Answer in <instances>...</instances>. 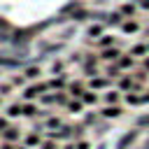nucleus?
I'll return each mask as SVG.
<instances>
[{
    "instance_id": "f257e3e1",
    "label": "nucleus",
    "mask_w": 149,
    "mask_h": 149,
    "mask_svg": "<svg viewBox=\"0 0 149 149\" xmlns=\"http://www.w3.org/2000/svg\"><path fill=\"white\" fill-rule=\"evenodd\" d=\"M49 91V86H47V79H40V81H30V84H26L23 88H21V100H37L42 93H47Z\"/></svg>"
},
{
    "instance_id": "f03ea898",
    "label": "nucleus",
    "mask_w": 149,
    "mask_h": 149,
    "mask_svg": "<svg viewBox=\"0 0 149 149\" xmlns=\"http://www.w3.org/2000/svg\"><path fill=\"white\" fill-rule=\"evenodd\" d=\"M112 86H114V79L107 77L105 72H100V74H95V77H91V79H86V88H93V91H98V93H102V91H107V88H112Z\"/></svg>"
},
{
    "instance_id": "7ed1b4c3",
    "label": "nucleus",
    "mask_w": 149,
    "mask_h": 149,
    "mask_svg": "<svg viewBox=\"0 0 149 149\" xmlns=\"http://www.w3.org/2000/svg\"><path fill=\"white\" fill-rule=\"evenodd\" d=\"M98 112H100V119L114 121V119H121L126 114V105H102Z\"/></svg>"
},
{
    "instance_id": "20e7f679",
    "label": "nucleus",
    "mask_w": 149,
    "mask_h": 149,
    "mask_svg": "<svg viewBox=\"0 0 149 149\" xmlns=\"http://www.w3.org/2000/svg\"><path fill=\"white\" fill-rule=\"evenodd\" d=\"M142 21L137 19V16H130V19H123L121 21V26H119V30L123 33V35H137V33H142Z\"/></svg>"
},
{
    "instance_id": "39448f33",
    "label": "nucleus",
    "mask_w": 149,
    "mask_h": 149,
    "mask_svg": "<svg viewBox=\"0 0 149 149\" xmlns=\"http://www.w3.org/2000/svg\"><path fill=\"white\" fill-rule=\"evenodd\" d=\"M114 44H119L114 33H102L98 40H88V47H93V49H107V47H114Z\"/></svg>"
},
{
    "instance_id": "423d86ee",
    "label": "nucleus",
    "mask_w": 149,
    "mask_h": 149,
    "mask_svg": "<svg viewBox=\"0 0 149 149\" xmlns=\"http://www.w3.org/2000/svg\"><path fill=\"white\" fill-rule=\"evenodd\" d=\"M135 84H137V79L133 77V72H121V74L114 79V86H116L119 91H123V93H126V91H133Z\"/></svg>"
},
{
    "instance_id": "0eeeda50",
    "label": "nucleus",
    "mask_w": 149,
    "mask_h": 149,
    "mask_svg": "<svg viewBox=\"0 0 149 149\" xmlns=\"http://www.w3.org/2000/svg\"><path fill=\"white\" fill-rule=\"evenodd\" d=\"M70 74H68V70L63 72V74H54V77H49L47 79V86H49V91H63V88H68V84H70Z\"/></svg>"
},
{
    "instance_id": "6e6552de",
    "label": "nucleus",
    "mask_w": 149,
    "mask_h": 149,
    "mask_svg": "<svg viewBox=\"0 0 149 149\" xmlns=\"http://www.w3.org/2000/svg\"><path fill=\"white\" fill-rule=\"evenodd\" d=\"M121 47L114 44V47H107V49H98V56H100V63H114L121 58Z\"/></svg>"
},
{
    "instance_id": "1a4fd4ad",
    "label": "nucleus",
    "mask_w": 149,
    "mask_h": 149,
    "mask_svg": "<svg viewBox=\"0 0 149 149\" xmlns=\"http://www.w3.org/2000/svg\"><path fill=\"white\" fill-rule=\"evenodd\" d=\"M100 98H102V105H121L123 102V91H119L116 86H112V88L102 91Z\"/></svg>"
},
{
    "instance_id": "9d476101",
    "label": "nucleus",
    "mask_w": 149,
    "mask_h": 149,
    "mask_svg": "<svg viewBox=\"0 0 149 149\" xmlns=\"http://www.w3.org/2000/svg\"><path fill=\"white\" fill-rule=\"evenodd\" d=\"M0 140H7V142H21L23 140V130L14 123H9L2 133H0Z\"/></svg>"
},
{
    "instance_id": "9b49d317",
    "label": "nucleus",
    "mask_w": 149,
    "mask_h": 149,
    "mask_svg": "<svg viewBox=\"0 0 149 149\" xmlns=\"http://www.w3.org/2000/svg\"><path fill=\"white\" fill-rule=\"evenodd\" d=\"M42 140H44V133H40V130H28V133H23V140H21V144H26V147H33V149H37L40 144H42Z\"/></svg>"
},
{
    "instance_id": "f8f14e48",
    "label": "nucleus",
    "mask_w": 149,
    "mask_h": 149,
    "mask_svg": "<svg viewBox=\"0 0 149 149\" xmlns=\"http://www.w3.org/2000/svg\"><path fill=\"white\" fill-rule=\"evenodd\" d=\"M116 9L121 12V16H123V19H130V16H137V9H140V7H137V2H135V0H121Z\"/></svg>"
},
{
    "instance_id": "ddd939ff",
    "label": "nucleus",
    "mask_w": 149,
    "mask_h": 149,
    "mask_svg": "<svg viewBox=\"0 0 149 149\" xmlns=\"http://www.w3.org/2000/svg\"><path fill=\"white\" fill-rule=\"evenodd\" d=\"M128 54H130V56H135L137 61H140V58H144V56H149L147 40H137V42H133V44L128 47Z\"/></svg>"
},
{
    "instance_id": "4468645a",
    "label": "nucleus",
    "mask_w": 149,
    "mask_h": 149,
    "mask_svg": "<svg viewBox=\"0 0 149 149\" xmlns=\"http://www.w3.org/2000/svg\"><path fill=\"white\" fill-rule=\"evenodd\" d=\"M116 65H119V70H121V72H133V70L137 68V58H135V56H130V54L126 51V54H121V58L116 61Z\"/></svg>"
},
{
    "instance_id": "2eb2a0df",
    "label": "nucleus",
    "mask_w": 149,
    "mask_h": 149,
    "mask_svg": "<svg viewBox=\"0 0 149 149\" xmlns=\"http://www.w3.org/2000/svg\"><path fill=\"white\" fill-rule=\"evenodd\" d=\"M86 107H98L100 102H102V98H100V93L98 91H93V88H86L84 93H81V98H79Z\"/></svg>"
},
{
    "instance_id": "dca6fc26",
    "label": "nucleus",
    "mask_w": 149,
    "mask_h": 149,
    "mask_svg": "<svg viewBox=\"0 0 149 149\" xmlns=\"http://www.w3.org/2000/svg\"><path fill=\"white\" fill-rule=\"evenodd\" d=\"M123 105L126 107H142V91H137V88L126 91L123 93Z\"/></svg>"
},
{
    "instance_id": "f3484780",
    "label": "nucleus",
    "mask_w": 149,
    "mask_h": 149,
    "mask_svg": "<svg viewBox=\"0 0 149 149\" xmlns=\"http://www.w3.org/2000/svg\"><path fill=\"white\" fill-rule=\"evenodd\" d=\"M105 28H107V26H105L102 21H91V23L86 26V37H88V40H98L102 33H107Z\"/></svg>"
},
{
    "instance_id": "a211bd4d",
    "label": "nucleus",
    "mask_w": 149,
    "mask_h": 149,
    "mask_svg": "<svg viewBox=\"0 0 149 149\" xmlns=\"http://www.w3.org/2000/svg\"><path fill=\"white\" fill-rule=\"evenodd\" d=\"M2 114H5L9 121L21 119V100H16V102H7V105L2 107Z\"/></svg>"
},
{
    "instance_id": "6ab92c4d",
    "label": "nucleus",
    "mask_w": 149,
    "mask_h": 149,
    "mask_svg": "<svg viewBox=\"0 0 149 149\" xmlns=\"http://www.w3.org/2000/svg\"><path fill=\"white\" fill-rule=\"evenodd\" d=\"M21 72H23V77L28 79V84H30V81H40V79H42V68H40V65H35V63H33V65H26Z\"/></svg>"
},
{
    "instance_id": "aec40b11",
    "label": "nucleus",
    "mask_w": 149,
    "mask_h": 149,
    "mask_svg": "<svg viewBox=\"0 0 149 149\" xmlns=\"http://www.w3.org/2000/svg\"><path fill=\"white\" fill-rule=\"evenodd\" d=\"M65 112H68V114H72V116H79V114H84V112H86V105H84L79 98H70V102L65 105Z\"/></svg>"
},
{
    "instance_id": "412c9836",
    "label": "nucleus",
    "mask_w": 149,
    "mask_h": 149,
    "mask_svg": "<svg viewBox=\"0 0 149 149\" xmlns=\"http://www.w3.org/2000/svg\"><path fill=\"white\" fill-rule=\"evenodd\" d=\"M84 91H86L84 79H70V84H68V93H70L72 98H81Z\"/></svg>"
},
{
    "instance_id": "4be33fe9",
    "label": "nucleus",
    "mask_w": 149,
    "mask_h": 149,
    "mask_svg": "<svg viewBox=\"0 0 149 149\" xmlns=\"http://www.w3.org/2000/svg\"><path fill=\"white\" fill-rule=\"evenodd\" d=\"M121 21H123L121 12H119V9H114V12H107V14H105V21H102V23H105L107 28H119V26H121Z\"/></svg>"
},
{
    "instance_id": "5701e85b",
    "label": "nucleus",
    "mask_w": 149,
    "mask_h": 149,
    "mask_svg": "<svg viewBox=\"0 0 149 149\" xmlns=\"http://www.w3.org/2000/svg\"><path fill=\"white\" fill-rule=\"evenodd\" d=\"M65 121L58 116V114H54V112H49L47 116H44V130H56V128H61Z\"/></svg>"
},
{
    "instance_id": "b1692460",
    "label": "nucleus",
    "mask_w": 149,
    "mask_h": 149,
    "mask_svg": "<svg viewBox=\"0 0 149 149\" xmlns=\"http://www.w3.org/2000/svg\"><path fill=\"white\" fill-rule=\"evenodd\" d=\"M81 121H84V123L91 128L93 123H98V121H100V112H98V109H93V107H88V109L81 114Z\"/></svg>"
},
{
    "instance_id": "393cba45",
    "label": "nucleus",
    "mask_w": 149,
    "mask_h": 149,
    "mask_svg": "<svg viewBox=\"0 0 149 149\" xmlns=\"http://www.w3.org/2000/svg\"><path fill=\"white\" fill-rule=\"evenodd\" d=\"M54 98H56V107H63L65 109V105L70 102V93H68V88H63V91H54Z\"/></svg>"
},
{
    "instance_id": "a878e982",
    "label": "nucleus",
    "mask_w": 149,
    "mask_h": 149,
    "mask_svg": "<svg viewBox=\"0 0 149 149\" xmlns=\"http://www.w3.org/2000/svg\"><path fill=\"white\" fill-rule=\"evenodd\" d=\"M9 84H12L14 88H19V91H21V88L28 84V79L23 77V72H19V74H12V77H9Z\"/></svg>"
},
{
    "instance_id": "bb28decb",
    "label": "nucleus",
    "mask_w": 149,
    "mask_h": 149,
    "mask_svg": "<svg viewBox=\"0 0 149 149\" xmlns=\"http://www.w3.org/2000/svg\"><path fill=\"white\" fill-rule=\"evenodd\" d=\"M65 72V61H54L49 68V74H63Z\"/></svg>"
},
{
    "instance_id": "cd10ccee",
    "label": "nucleus",
    "mask_w": 149,
    "mask_h": 149,
    "mask_svg": "<svg viewBox=\"0 0 149 149\" xmlns=\"http://www.w3.org/2000/svg\"><path fill=\"white\" fill-rule=\"evenodd\" d=\"M14 91H16V88H14V86H12V84H9V79H7V81H2V84H0V95H2V98H7V95H12V93H14Z\"/></svg>"
},
{
    "instance_id": "c85d7f7f",
    "label": "nucleus",
    "mask_w": 149,
    "mask_h": 149,
    "mask_svg": "<svg viewBox=\"0 0 149 149\" xmlns=\"http://www.w3.org/2000/svg\"><path fill=\"white\" fill-rule=\"evenodd\" d=\"M93 147V142L88 140V137H81V140H74V149H91Z\"/></svg>"
},
{
    "instance_id": "c756f323",
    "label": "nucleus",
    "mask_w": 149,
    "mask_h": 149,
    "mask_svg": "<svg viewBox=\"0 0 149 149\" xmlns=\"http://www.w3.org/2000/svg\"><path fill=\"white\" fill-rule=\"evenodd\" d=\"M37 149H61V147H58V142H56V140H49V137H44V140H42V144H40Z\"/></svg>"
},
{
    "instance_id": "7c9ffc66",
    "label": "nucleus",
    "mask_w": 149,
    "mask_h": 149,
    "mask_svg": "<svg viewBox=\"0 0 149 149\" xmlns=\"http://www.w3.org/2000/svg\"><path fill=\"white\" fill-rule=\"evenodd\" d=\"M5 33H7V35H9V21H7V19H2V16H0V35H5Z\"/></svg>"
},
{
    "instance_id": "2f4dec72",
    "label": "nucleus",
    "mask_w": 149,
    "mask_h": 149,
    "mask_svg": "<svg viewBox=\"0 0 149 149\" xmlns=\"http://www.w3.org/2000/svg\"><path fill=\"white\" fill-rule=\"evenodd\" d=\"M19 142H7V140H0V149H16Z\"/></svg>"
},
{
    "instance_id": "473e14b6",
    "label": "nucleus",
    "mask_w": 149,
    "mask_h": 149,
    "mask_svg": "<svg viewBox=\"0 0 149 149\" xmlns=\"http://www.w3.org/2000/svg\"><path fill=\"white\" fill-rule=\"evenodd\" d=\"M9 123H12V121H9V119H7V116H5L2 112H0V133H2V130H5V128H7Z\"/></svg>"
},
{
    "instance_id": "72a5a7b5",
    "label": "nucleus",
    "mask_w": 149,
    "mask_h": 149,
    "mask_svg": "<svg viewBox=\"0 0 149 149\" xmlns=\"http://www.w3.org/2000/svg\"><path fill=\"white\" fill-rule=\"evenodd\" d=\"M135 2H137V7L142 12H149V0H135Z\"/></svg>"
},
{
    "instance_id": "f704fd0d",
    "label": "nucleus",
    "mask_w": 149,
    "mask_h": 149,
    "mask_svg": "<svg viewBox=\"0 0 149 149\" xmlns=\"http://www.w3.org/2000/svg\"><path fill=\"white\" fill-rule=\"evenodd\" d=\"M140 68L149 72V56H144V58H140Z\"/></svg>"
},
{
    "instance_id": "c9c22d12",
    "label": "nucleus",
    "mask_w": 149,
    "mask_h": 149,
    "mask_svg": "<svg viewBox=\"0 0 149 149\" xmlns=\"http://www.w3.org/2000/svg\"><path fill=\"white\" fill-rule=\"evenodd\" d=\"M140 35H142V40H149V23L142 26V33H140Z\"/></svg>"
},
{
    "instance_id": "e433bc0d",
    "label": "nucleus",
    "mask_w": 149,
    "mask_h": 149,
    "mask_svg": "<svg viewBox=\"0 0 149 149\" xmlns=\"http://www.w3.org/2000/svg\"><path fill=\"white\" fill-rule=\"evenodd\" d=\"M5 105H7V102H5V98H2V95H0V109H2V107H5Z\"/></svg>"
},
{
    "instance_id": "4c0bfd02",
    "label": "nucleus",
    "mask_w": 149,
    "mask_h": 149,
    "mask_svg": "<svg viewBox=\"0 0 149 149\" xmlns=\"http://www.w3.org/2000/svg\"><path fill=\"white\" fill-rule=\"evenodd\" d=\"M16 149H33V147H26V144H21V142H19V147H16Z\"/></svg>"
},
{
    "instance_id": "58836bf2",
    "label": "nucleus",
    "mask_w": 149,
    "mask_h": 149,
    "mask_svg": "<svg viewBox=\"0 0 149 149\" xmlns=\"http://www.w3.org/2000/svg\"><path fill=\"white\" fill-rule=\"evenodd\" d=\"M147 47H149V40H147Z\"/></svg>"
}]
</instances>
